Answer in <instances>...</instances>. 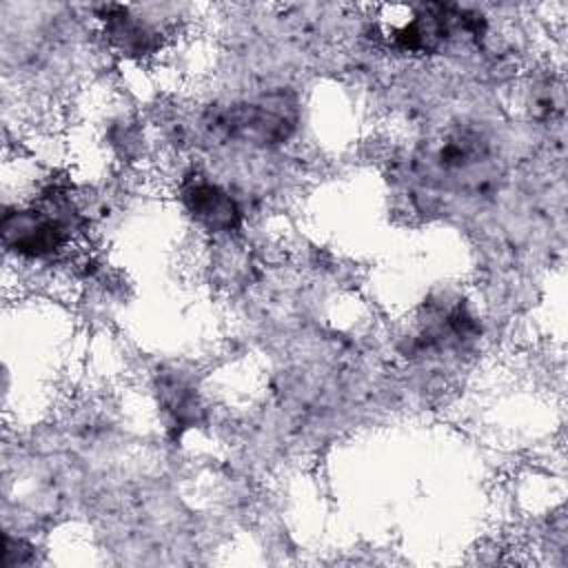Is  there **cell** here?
Listing matches in <instances>:
<instances>
[{
    "mask_svg": "<svg viewBox=\"0 0 568 568\" xmlns=\"http://www.w3.org/2000/svg\"><path fill=\"white\" fill-rule=\"evenodd\" d=\"M182 202L191 217L213 233L233 231L242 220L235 200L224 189L211 182L189 184L182 193Z\"/></svg>",
    "mask_w": 568,
    "mask_h": 568,
    "instance_id": "3",
    "label": "cell"
},
{
    "mask_svg": "<svg viewBox=\"0 0 568 568\" xmlns=\"http://www.w3.org/2000/svg\"><path fill=\"white\" fill-rule=\"evenodd\" d=\"M215 126L224 129L231 138L255 144H275L286 140L293 131L295 106L284 93L248 104H233L215 118Z\"/></svg>",
    "mask_w": 568,
    "mask_h": 568,
    "instance_id": "1",
    "label": "cell"
},
{
    "mask_svg": "<svg viewBox=\"0 0 568 568\" xmlns=\"http://www.w3.org/2000/svg\"><path fill=\"white\" fill-rule=\"evenodd\" d=\"M2 242L22 257H49L64 244V231L53 217L27 209L2 215Z\"/></svg>",
    "mask_w": 568,
    "mask_h": 568,
    "instance_id": "2",
    "label": "cell"
},
{
    "mask_svg": "<svg viewBox=\"0 0 568 568\" xmlns=\"http://www.w3.org/2000/svg\"><path fill=\"white\" fill-rule=\"evenodd\" d=\"M109 40L124 55H149L160 47L158 31H153L142 18L131 16L129 9L109 7L102 16Z\"/></svg>",
    "mask_w": 568,
    "mask_h": 568,
    "instance_id": "4",
    "label": "cell"
}]
</instances>
